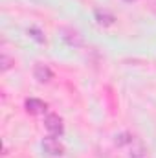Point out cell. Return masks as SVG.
Segmentation results:
<instances>
[{"label":"cell","mask_w":156,"mask_h":158,"mask_svg":"<svg viewBox=\"0 0 156 158\" xmlns=\"http://www.w3.org/2000/svg\"><path fill=\"white\" fill-rule=\"evenodd\" d=\"M44 129L48 131L50 136H55V138L63 136V132H64L63 118L59 114H46V118H44Z\"/></svg>","instance_id":"6da1fadb"},{"label":"cell","mask_w":156,"mask_h":158,"mask_svg":"<svg viewBox=\"0 0 156 158\" xmlns=\"http://www.w3.org/2000/svg\"><path fill=\"white\" fill-rule=\"evenodd\" d=\"M42 151L50 156H63L64 155V147L55 136H48L42 140Z\"/></svg>","instance_id":"7a4b0ae2"},{"label":"cell","mask_w":156,"mask_h":158,"mask_svg":"<svg viewBox=\"0 0 156 158\" xmlns=\"http://www.w3.org/2000/svg\"><path fill=\"white\" fill-rule=\"evenodd\" d=\"M59 35H61V39L64 40V42H66L68 46H74V48H79V46L83 44V39H81L79 31H76L74 28L63 26V28H59Z\"/></svg>","instance_id":"3957f363"},{"label":"cell","mask_w":156,"mask_h":158,"mask_svg":"<svg viewBox=\"0 0 156 158\" xmlns=\"http://www.w3.org/2000/svg\"><path fill=\"white\" fill-rule=\"evenodd\" d=\"M24 109H26V112H28V114L37 116V114H44V112H46L48 105H46L42 99H37V98H28V99L24 101Z\"/></svg>","instance_id":"277c9868"},{"label":"cell","mask_w":156,"mask_h":158,"mask_svg":"<svg viewBox=\"0 0 156 158\" xmlns=\"http://www.w3.org/2000/svg\"><path fill=\"white\" fill-rule=\"evenodd\" d=\"M33 77L37 79L39 83H50V81L53 79V72H51V68H50L48 64L37 63L35 68H33Z\"/></svg>","instance_id":"5b68a950"},{"label":"cell","mask_w":156,"mask_h":158,"mask_svg":"<svg viewBox=\"0 0 156 158\" xmlns=\"http://www.w3.org/2000/svg\"><path fill=\"white\" fill-rule=\"evenodd\" d=\"M94 17H96V22L99 26H103V28H109V26H112L116 22V17L110 11H107V9H96Z\"/></svg>","instance_id":"8992f818"},{"label":"cell","mask_w":156,"mask_h":158,"mask_svg":"<svg viewBox=\"0 0 156 158\" xmlns=\"http://www.w3.org/2000/svg\"><path fill=\"white\" fill-rule=\"evenodd\" d=\"M28 35L35 40V42H39V44H42V42L46 40V39H44V33L40 31V28H37V26H31V28H28Z\"/></svg>","instance_id":"52a82bcc"},{"label":"cell","mask_w":156,"mask_h":158,"mask_svg":"<svg viewBox=\"0 0 156 158\" xmlns=\"http://www.w3.org/2000/svg\"><path fill=\"white\" fill-rule=\"evenodd\" d=\"M130 158H149V156H147L145 147H143L142 143H136V145H132V149H130Z\"/></svg>","instance_id":"ba28073f"},{"label":"cell","mask_w":156,"mask_h":158,"mask_svg":"<svg viewBox=\"0 0 156 158\" xmlns=\"http://www.w3.org/2000/svg\"><path fill=\"white\" fill-rule=\"evenodd\" d=\"M125 143H132V136L129 132H121V134H116V145L121 147Z\"/></svg>","instance_id":"9c48e42d"},{"label":"cell","mask_w":156,"mask_h":158,"mask_svg":"<svg viewBox=\"0 0 156 158\" xmlns=\"http://www.w3.org/2000/svg\"><path fill=\"white\" fill-rule=\"evenodd\" d=\"M9 68H11V59L6 53H2V72H7Z\"/></svg>","instance_id":"30bf717a"},{"label":"cell","mask_w":156,"mask_h":158,"mask_svg":"<svg viewBox=\"0 0 156 158\" xmlns=\"http://www.w3.org/2000/svg\"><path fill=\"white\" fill-rule=\"evenodd\" d=\"M123 2H136V0H123Z\"/></svg>","instance_id":"8fae6325"}]
</instances>
